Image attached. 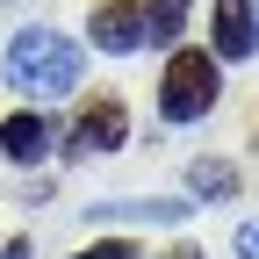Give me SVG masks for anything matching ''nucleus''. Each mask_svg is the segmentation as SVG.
<instances>
[{
  "mask_svg": "<svg viewBox=\"0 0 259 259\" xmlns=\"http://www.w3.org/2000/svg\"><path fill=\"white\" fill-rule=\"evenodd\" d=\"M0 79H8L29 108L36 101H65V94H79V79H87V44L65 36V29H51V22H22L8 36V51H0Z\"/></svg>",
  "mask_w": 259,
  "mask_h": 259,
  "instance_id": "obj_1",
  "label": "nucleus"
},
{
  "mask_svg": "<svg viewBox=\"0 0 259 259\" xmlns=\"http://www.w3.org/2000/svg\"><path fill=\"white\" fill-rule=\"evenodd\" d=\"M216 101H223V65L209 58V44H173L158 65V122L194 130L202 115H216Z\"/></svg>",
  "mask_w": 259,
  "mask_h": 259,
  "instance_id": "obj_2",
  "label": "nucleus"
},
{
  "mask_svg": "<svg viewBox=\"0 0 259 259\" xmlns=\"http://www.w3.org/2000/svg\"><path fill=\"white\" fill-rule=\"evenodd\" d=\"M122 144H130V101L122 94H87V108L65 122V137H58V158L79 166V158H108Z\"/></svg>",
  "mask_w": 259,
  "mask_h": 259,
  "instance_id": "obj_3",
  "label": "nucleus"
},
{
  "mask_svg": "<svg viewBox=\"0 0 259 259\" xmlns=\"http://www.w3.org/2000/svg\"><path fill=\"white\" fill-rule=\"evenodd\" d=\"M87 51H101V58H137V51H151L144 8H137V0H94V8H87Z\"/></svg>",
  "mask_w": 259,
  "mask_h": 259,
  "instance_id": "obj_4",
  "label": "nucleus"
},
{
  "mask_svg": "<svg viewBox=\"0 0 259 259\" xmlns=\"http://www.w3.org/2000/svg\"><path fill=\"white\" fill-rule=\"evenodd\" d=\"M209 58L216 65H252L259 58V0H216L209 8Z\"/></svg>",
  "mask_w": 259,
  "mask_h": 259,
  "instance_id": "obj_5",
  "label": "nucleus"
},
{
  "mask_svg": "<svg viewBox=\"0 0 259 259\" xmlns=\"http://www.w3.org/2000/svg\"><path fill=\"white\" fill-rule=\"evenodd\" d=\"M0 158H8V166H51L58 158V122L44 115V108H15V115H0Z\"/></svg>",
  "mask_w": 259,
  "mask_h": 259,
  "instance_id": "obj_6",
  "label": "nucleus"
},
{
  "mask_svg": "<svg viewBox=\"0 0 259 259\" xmlns=\"http://www.w3.org/2000/svg\"><path fill=\"white\" fill-rule=\"evenodd\" d=\"M87 216H94V223H173V231H180V223L194 216V202H180V194H151V202H94Z\"/></svg>",
  "mask_w": 259,
  "mask_h": 259,
  "instance_id": "obj_7",
  "label": "nucleus"
},
{
  "mask_svg": "<svg viewBox=\"0 0 259 259\" xmlns=\"http://www.w3.org/2000/svg\"><path fill=\"white\" fill-rule=\"evenodd\" d=\"M238 187H245L238 158H187V202H194V209H209V202H238Z\"/></svg>",
  "mask_w": 259,
  "mask_h": 259,
  "instance_id": "obj_8",
  "label": "nucleus"
},
{
  "mask_svg": "<svg viewBox=\"0 0 259 259\" xmlns=\"http://www.w3.org/2000/svg\"><path fill=\"white\" fill-rule=\"evenodd\" d=\"M137 8H144V36H151V51L187 44V15H194V0H137Z\"/></svg>",
  "mask_w": 259,
  "mask_h": 259,
  "instance_id": "obj_9",
  "label": "nucleus"
},
{
  "mask_svg": "<svg viewBox=\"0 0 259 259\" xmlns=\"http://www.w3.org/2000/svg\"><path fill=\"white\" fill-rule=\"evenodd\" d=\"M72 259H151V252H144V238H87Z\"/></svg>",
  "mask_w": 259,
  "mask_h": 259,
  "instance_id": "obj_10",
  "label": "nucleus"
},
{
  "mask_svg": "<svg viewBox=\"0 0 259 259\" xmlns=\"http://www.w3.org/2000/svg\"><path fill=\"white\" fill-rule=\"evenodd\" d=\"M231 252H238V259H259V216H252V223H238V238H231Z\"/></svg>",
  "mask_w": 259,
  "mask_h": 259,
  "instance_id": "obj_11",
  "label": "nucleus"
},
{
  "mask_svg": "<svg viewBox=\"0 0 259 259\" xmlns=\"http://www.w3.org/2000/svg\"><path fill=\"white\" fill-rule=\"evenodd\" d=\"M0 259H36V245H29V238H8V245H0Z\"/></svg>",
  "mask_w": 259,
  "mask_h": 259,
  "instance_id": "obj_12",
  "label": "nucleus"
},
{
  "mask_svg": "<svg viewBox=\"0 0 259 259\" xmlns=\"http://www.w3.org/2000/svg\"><path fill=\"white\" fill-rule=\"evenodd\" d=\"M151 259H202V245H173V252H151Z\"/></svg>",
  "mask_w": 259,
  "mask_h": 259,
  "instance_id": "obj_13",
  "label": "nucleus"
}]
</instances>
